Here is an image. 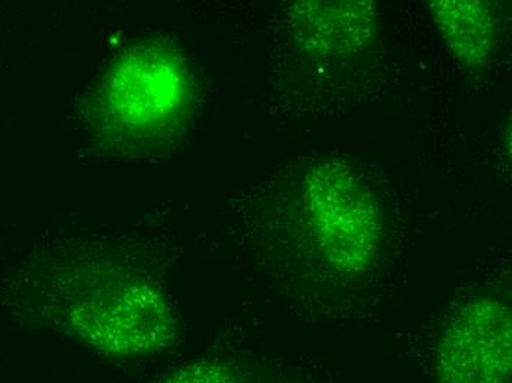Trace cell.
Returning a JSON list of instances; mask_svg holds the SVG:
<instances>
[{"instance_id":"5b68a950","label":"cell","mask_w":512,"mask_h":383,"mask_svg":"<svg viewBox=\"0 0 512 383\" xmlns=\"http://www.w3.org/2000/svg\"><path fill=\"white\" fill-rule=\"evenodd\" d=\"M164 383H252L245 373L231 364L201 360L186 364L168 376Z\"/></svg>"},{"instance_id":"6da1fadb","label":"cell","mask_w":512,"mask_h":383,"mask_svg":"<svg viewBox=\"0 0 512 383\" xmlns=\"http://www.w3.org/2000/svg\"><path fill=\"white\" fill-rule=\"evenodd\" d=\"M302 247L332 277H359L377 264L383 217L374 195L351 168L323 161L302 180L299 199Z\"/></svg>"},{"instance_id":"277c9868","label":"cell","mask_w":512,"mask_h":383,"mask_svg":"<svg viewBox=\"0 0 512 383\" xmlns=\"http://www.w3.org/2000/svg\"><path fill=\"white\" fill-rule=\"evenodd\" d=\"M429 5L443 39L461 64L482 68L490 61L495 52L496 24L487 3L437 0Z\"/></svg>"},{"instance_id":"7a4b0ae2","label":"cell","mask_w":512,"mask_h":383,"mask_svg":"<svg viewBox=\"0 0 512 383\" xmlns=\"http://www.w3.org/2000/svg\"><path fill=\"white\" fill-rule=\"evenodd\" d=\"M511 336V308L502 298L464 302L437 339V382L511 383Z\"/></svg>"},{"instance_id":"3957f363","label":"cell","mask_w":512,"mask_h":383,"mask_svg":"<svg viewBox=\"0 0 512 383\" xmlns=\"http://www.w3.org/2000/svg\"><path fill=\"white\" fill-rule=\"evenodd\" d=\"M299 43L320 56H342L361 51L376 33V11L368 2L296 3Z\"/></svg>"}]
</instances>
